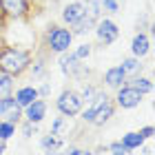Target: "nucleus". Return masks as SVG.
Wrapping results in <instances>:
<instances>
[{"mask_svg": "<svg viewBox=\"0 0 155 155\" xmlns=\"http://www.w3.org/2000/svg\"><path fill=\"white\" fill-rule=\"evenodd\" d=\"M33 60V53L29 49L22 47H13V45H2L0 47V71L11 75V78H20L29 71Z\"/></svg>", "mask_w": 155, "mask_h": 155, "instance_id": "obj_1", "label": "nucleus"}, {"mask_svg": "<svg viewBox=\"0 0 155 155\" xmlns=\"http://www.w3.org/2000/svg\"><path fill=\"white\" fill-rule=\"evenodd\" d=\"M73 45V33L71 29H67V27H60V25H51L45 33V47L49 53H64L69 51V47Z\"/></svg>", "mask_w": 155, "mask_h": 155, "instance_id": "obj_2", "label": "nucleus"}, {"mask_svg": "<svg viewBox=\"0 0 155 155\" xmlns=\"http://www.w3.org/2000/svg\"><path fill=\"white\" fill-rule=\"evenodd\" d=\"M84 107V100H82V95H80V91L78 89H62L58 97H55V111H58L60 115H64V117H78L80 115V111Z\"/></svg>", "mask_w": 155, "mask_h": 155, "instance_id": "obj_3", "label": "nucleus"}, {"mask_svg": "<svg viewBox=\"0 0 155 155\" xmlns=\"http://www.w3.org/2000/svg\"><path fill=\"white\" fill-rule=\"evenodd\" d=\"M142 102H144V95L140 93L137 89H133L129 82L122 84L120 89H115L113 104H115L117 109H122V111H133V109H137Z\"/></svg>", "mask_w": 155, "mask_h": 155, "instance_id": "obj_4", "label": "nucleus"}, {"mask_svg": "<svg viewBox=\"0 0 155 155\" xmlns=\"http://www.w3.org/2000/svg\"><path fill=\"white\" fill-rule=\"evenodd\" d=\"M58 64H60V71H62V75H64V78H73V80H78V78L89 75V71L84 69V64L75 58L71 51L60 53V55H58Z\"/></svg>", "mask_w": 155, "mask_h": 155, "instance_id": "obj_5", "label": "nucleus"}, {"mask_svg": "<svg viewBox=\"0 0 155 155\" xmlns=\"http://www.w3.org/2000/svg\"><path fill=\"white\" fill-rule=\"evenodd\" d=\"M93 31H95V36H97L100 47H109V45H113V42L120 38V27L111 18H100L95 22Z\"/></svg>", "mask_w": 155, "mask_h": 155, "instance_id": "obj_6", "label": "nucleus"}, {"mask_svg": "<svg viewBox=\"0 0 155 155\" xmlns=\"http://www.w3.org/2000/svg\"><path fill=\"white\" fill-rule=\"evenodd\" d=\"M29 13V0H0V18L20 20Z\"/></svg>", "mask_w": 155, "mask_h": 155, "instance_id": "obj_7", "label": "nucleus"}, {"mask_svg": "<svg viewBox=\"0 0 155 155\" xmlns=\"http://www.w3.org/2000/svg\"><path fill=\"white\" fill-rule=\"evenodd\" d=\"M0 120L20 124L22 122V107L16 102L13 95H2L0 97Z\"/></svg>", "mask_w": 155, "mask_h": 155, "instance_id": "obj_8", "label": "nucleus"}, {"mask_svg": "<svg viewBox=\"0 0 155 155\" xmlns=\"http://www.w3.org/2000/svg\"><path fill=\"white\" fill-rule=\"evenodd\" d=\"M47 111H49L47 100L38 97V100H33L31 104H27V107L22 109V120L25 122H31V124H40L42 120L47 117Z\"/></svg>", "mask_w": 155, "mask_h": 155, "instance_id": "obj_9", "label": "nucleus"}, {"mask_svg": "<svg viewBox=\"0 0 155 155\" xmlns=\"http://www.w3.org/2000/svg\"><path fill=\"white\" fill-rule=\"evenodd\" d=\"M122 84H126V75H124V71H122V67H120V64L109 67L107 71H104V75H102V87L115 91V89L122 87Z\"/></svg>", "mask_w": 155, "mask_h": 155, "instance_id": "obj_10", "label": "nucleus"}, {"mask_svg": "<svg viewBox=\"0 0 155 155\" xmlns=\"http://www.w3.org/2000/svg\"><path fill=\"white\" fill-rule=\"evenodd\" d=\"M151 51V38H149V33H144V31H140L133 36L131 40V55H135V58L142 60L144 55H149Z\"/></svg>", "mask_w": 155, "mask_h": 155, "instance_id": "obj_11", "label": "nucleus"}, {"mask_svg": "<svg viewBox=\"0 0 155 155\" xmlns=\"http://www.w3.org/2000/svg\"><path fill=\"white\" fill-rule=\"evenodd\" d=\"M84 11H87V9H84V2H80V0L64 5V9H62V22L69 25V27H73L78 20L84 16Z\"/></svg>", "mask_w": 155, "mask_h": 155, "instance_id": "obj_12", "label": "nucleus"}, {"mask_svg": "<svg viewBox=\"0 0 155 155\" xmlns=\"http://www.w3.org/2000/svg\"><path fill=\"white\" fill-rule=\"evenodd\" d=\"M13 97H16V102L20 104V107H27V104H31L33 100H38V89L36 87H33V84H20V87L16 89V91H13V93H11Z\"/></svg>", "mask_w": 155, "mask_h": 155, "instance_id": "obj_13", "label": "nucleus"}, {"mask_svg": "<svg viewBox=\"0 0 155 155\" xmlns=\"http://www.w3.org/2000/svg\"><path fill=\"white\" fill-rule=\"evenodd\" d=\"M115 111H117V107L113 104V97H111V100H109L107 104H104V107H100V109L95 111L93 122H91V124H93V126H97V129H102L104 124H109V122H111V117L115 115Z\"/></svg>", "mask_w": 155, "mask_h": 155, "instance_id": "obj_14", "label": "nucleus"}, {"mask_svg": "<svg viewBox=\"0 0 155 155\" xmlns=\"http://www.w3.org/2000/svg\"><path fill=\"white\" fill-rule=\"evenodd\" d=\"M49 133L55 137H60V140H67L69 137V133H71V117H64V115H60L51 122V129H49Z\"/></svg>", "mask_w": 155, "mask_h": 155, "instance_id": "obj_15", "label": "nucleus"}, {"mask_svg": "<svg viewBox=\"0 0 155 155\" xmlns=\"http://www.w3.org/2000/svg\"><path fill=\"white\" fill-rule=\"evenodd\" d=\"M120 67H122V71H124V75H126V80H131V78L140 75V73H142V69H144L142 60L135 58V55H129V58H124L122 62H120Z\"/></svg>", "mask_w": 155, "mask_h": 155, "instance_id": "obj_16", "label": "nucleus"}, {"mask_svg": "<svg viewBox=\"0 0 155 155\" xmlns=\"http://www.w3.org/2000/svg\"><path fill=\"white\" fill-rule=\"evenodd\" d=\"M144 142H146V140L140 135L137 131H129V133H124L122 140H120V144H122L126 151H131V153H133V151H140V149L144 146Z\"/></svg>", "mask_w": 155, "mask_h": 155, "instance_id": "obj_17", "label": "nucleus"}, {"mask_svg": "<svg viewBox=\"0 0 155 155\" xmlns=\"http://www.w3.org/2000/svg\"><path fill=\"white\" fill-rule=\"evenodd\" d=\"M126 82H129L133 89H137L142 95H151L153 93V80L146 78V75H142V73L135 75V78H131V80H126Z\"/></svg>", "mask_w": 155, "mask_h": 155, "instance_id": "obj_18", "label": "nucleus"}, {"mask_svg": "<svg viewBox=\"0 0 155 155\" xmlns=\"http://www.w3.org/2000/svg\"><path fill=\"white\" fill-rule=\"evenodd\" d=\"M38 144H40L42 151H53V149H62L67 144V140H60V137L51 135V133H45V135H40Z\"/></svg>", "mask_w": 155, "mask_h": 155, "instance_id": "obj_19", "label": "nucleus"}, {"mask_svg": "<svg viewBox=\"0 0 155 155\" xmlns=\"http://www.w3.org/2000/svg\"><path fill=\"white\" fill-rule=\"evenodd\" d=\"M13 89H16V78H11V75L0 71V97L2 95H11Z\"/></svg>", "mask_w": 155, "mask_h": 155, "instance_id": "obj_20", "label": "nucleus"}, {"mask_svg": "<svg viewBox=\"0 0 155 155\" xmlns=\"http://www.w3.org/2000/svg\"><path fill=\"white\" fill-rule=\"evenodd\" d=\"M16 133H18V124L7 122V120H0V137H2V140L9 142L11 137H16Z\"/></svg>", "mask_w": 155, "mask_h": 155, "instance_id": "obj_21", "label": "nucleus"}, {"mask_svg": "<svg viewBox=\"0 0 155 155\" xmlns=\"http://www.w3.org/2000/svg\"><path fill=\"white\" fill-rule=\"evenodd\" d=\"M71 53H73L80 62H84V60L91 58V53H93V45H89V42H82V45H78Z\"/></svg>", "mask_w": 155, "mask_h": 155, "instance_id": "obj_22", "label": "nucleus"}, {"mask_svg": "<svg viewBox=\"0 0 155 155\" xmlns=\"http://www.w3.org/2000/svg\"><path fill=\"white\" fill-rule=\"evenodd\" d=\"M29 73L33 75V78H45L47 75V62L42 60V58H33L31 60V67H29Z\"/></svg>", "mask_w": 155, "mask_h": 155, "instance_id": "obj_23", "label": "nucleus"}, {"mask_svg": "<svg viewBox=\"0 0 155 155\" xmlns=\"http://www.w3.org/2000/svg\"><path fill=\"white\" fill-rule=\"evenodd\" d=\"M38 126L40 124H31V122H25L22 120V122L18 124V131H20V135H22L25 140H31L33 135H38Z\"/></svg>", "mask_w": 155, "mask_h": 155, "instance_id": "obj_24", "label": "nucleus"}, {"mask_svg": "<svg viewBox=\"0 0 155 155\" xmlns=\"http://www.w3.org/2000/svg\"><path fill=\"white\" fill-rule=\"evenodd\" d=\"M122 5H124V0H100V7H102V11H107V13H120V9H122Z\"/></svg>", "mask_w": 155, "mask_h": 155, "instance_id": "obj_25", "label": "nucleus"}, {"mask_svg": "<svg viewBox=\"0 0 155 155\" xmlns=\"http://www.w3.org/2000/svg\"><path fill=\"white\" fill-rule=\"evenodd\" d=\"M60 155H95L93 151H89V149H82V146H75V144H64L60 149Z\"/></svg>", "mask_w": 155, "mask_h": 155, "instance_id": "obj_26", "label": "nucleus"}, {"mask_svg": "<svg viewBox=\"0 0 155 155\" xmlns=\"http://www.w3.org/2000/svg\"><path fill=\"white\" fill-rule=\"evenodd\" d=\"M95 89H97V87H95V84H91V82H82V87H80V89H78V91H80V95H82V100H84V102H89V100H91V95H93V93H95Z\"/></svg>", "mask_w": 155, "mask_h": 155, "instance_id": "obj_27", "label": "nucleus"}, {"mask_svg": "<svg viewBox=\"0 0 155 155\" xmlns=\"http://www.w3.org/2000/svg\"><path fill=\"white\" fill-rule=\"evenodd\" d=\"M107 151H109V155H131V151H126L124 146L120 144V140H115V142L107 144Z\"/></svg>", "mask_w": 155, "mask_h": 155, "instance_id": "obj_28", "label": "nucleus"}, {"mask_svg": "<svg viewBox=\"0 0 155 155\" xmlns=\"http://www.w3.org/2000/svg\"><path fill=\"white\" fill-rule=\"evenodd\" d=\"M38 89V95L42 97V100H47L49 95H51V82H42L40 87H36Z\"/></svg>", "mask_w": 155, "mask_h": 155, "instance_id": "obj_29", "label": "nucleus"}, {"mask_svg": "<svg viewBox=\"0 0 155 155\" xmlns=\"http://www.w3.org/2000/svg\"><path fill=\"white\" fill-rule=\"evenodd\" d=\"M140 135H142L144 140H151L153 135H155V129H153V124H146V126H142V129L137 131Z\"/></svg>", "mask_w": 155, "mask_h": 155, "instance_id": "obj_30", "label": "nucleus"}, {"mask_svg": "<svg viewBox=\"0 0 155 155\" xmlns=\"http://www.w3.org/2000/svg\"><path fill=\"white\" fill-rule=\"evenodd\" d=\"M5 153H7V140L0 137V155H5Z\"/></svg>", "mask_w": 155, "mask_h": 155, "instance_id": "obj_31", "label": "nucleus"}, {"mask_svg": "<svg viewBox=\"0 0 155 155\" xmlns=\"http://www.w3.org/2000/svg\"><path fill=\"white\" fill-rule=\"evenodd\" d=\"M42 155H60V149H53V151H42Z\"/></svg>", "mask_w": 155, "mask_h": 155, "instance_id": "obj_32", "label": "nucleus"}]
</instances>
